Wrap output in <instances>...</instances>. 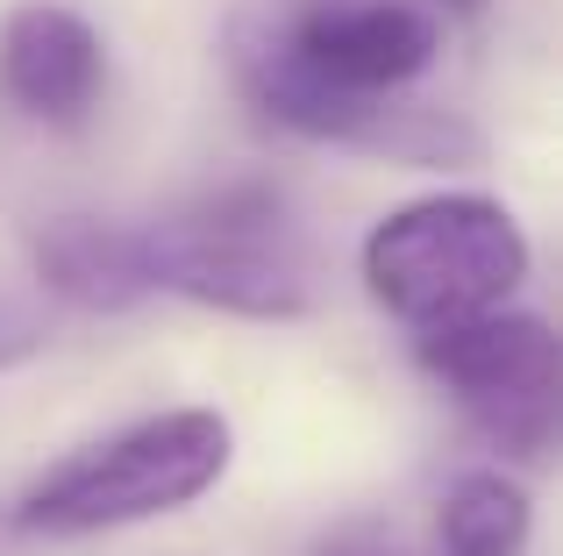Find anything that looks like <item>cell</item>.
Instances as JSON below:
<instances>
[{
	"instance_id": "11",
	"label": "cell",
	"mask_w": 563,
	"mask_h": 556,
	"mask_svg": "<svg viewBox=\"0 0 563 556\" xmlns=\"http://www.w3.org/2000/svg\"><path fill=\"white\" fill-rule=\"evenodd\" d=\"M413 8H421V0H413ZM428 8H464L471 14V8H485V0H428Z\"/></svg>"
},
{
	"instance_id": "5",
	"label": "cell",
	"mask_w": 563,
	"mask_h": 556,
	"mask_svg": "<svg viewBox=\"0 0 563 556\" xmlns=\"http://www.w3.org/2000/svg\"><path fill=\"white\" fill-rule=\"evenodd\" d=\"M413 357H421V371L435 386H450L478 414V429L493 443H507L514 457H550L563 357H556V335L542 314L493 307V314L450 321V329H421Z\"/></svg>"
},
{
	"instance_id": "10",
	"label": "cell",
	"mask_w": 563,
	"mask_h": 556,
	"mask_svg": "<svg viewBox=\"0 0 563 556\" xmlns=\"http://www.w3.org/2000/svg\"><path fill=\"white\" fill-rule=\"evenodd\" d=\"M51 343V329H43V314L36 307H22V300H8L0 292V371H14V364H29L36 349Z\"/></svg>"
},
{
	"instance_id": "8",
	"label": "cell",
	"mask_w": 563,
	"mask_h": 556,
	"mask_svg": "<svg viewBox=\"0 0 563 556\" xmlns=\"http://www.w3.org/2000/svg\"><path fill=\"white\" fill-rule=\"evenodd\" d=\"M528 529H536V507L507 471H464L442 492L435 549L442 556H521Z\"/></svg>"
},
{
	"instance_id": "7",
	"label": "cell",
	"mask_w": 563,
	"mask_h": 556,
	"mask_svg": "<svg viewBox=\"0 0 563 556\" xmlns=\"http://www.w3.org/2000/svg\"><path fill=\"white\" fill-rule=\"evenodd\" d=\"M36 278L57 300L86 307V314H129L157 292L151 265V229H122V222H93V214H57L36 229L29 243Z\"/></svg>"
},
{
	"instance_id": "1",
	"label": "cell",
	"mask_w": 563,
	"mask_h": 556,
	"mask_svg": "<svg viewBox=\"0 0 563 556\" xmlns=\"http://www.w3.org/2000/svg\"><path fill=\"white\" fill-rule=\"evenodd\" d=\"M435 51L442 29L413 0H300L278 22L235 29V79L278 129L314 143L393 165H471L478 129L399 100Z\"/></svg>"
},
{
	"instance_id": "9",
	"label": "cell",
	"mask_w": 563,
	"mask_h": 556,
	"mask_svg": "<svg viewBox=\"0 0 563 556\" xmlns=\"http://www.w3.org/2000/svg\"><path fill=\"white\" fill-rule=\"evenodd\" d=\"M314 556H413L407 543H399L385 521H372V514H357V521H343V529H329L314 543Z\"/></svg>"
},
{
	"instance_id": "4",
	"label": "cell",
	"mask_w": 563,
	"mask_h": 556,
	"mask_svg": "<svg viewBox=\"0 0 563 556\" xmlns=\"http://www.w3.org/2000/svg\"><path fill=\"white\" fill-rule=\"evenodd\" d=\"M157 292H186L221 314L292 321L314 307V251L272 186H221L151 229Z\"/></svg>"
},
{
	"instance_id": "3",
	"label": "cell",
	"mask_w": 563,
	"mask_h": 556,
	"mask_svg": "<svg viewBox=\"0 0 563 556\" xmlns=\"http://www.w3.org/2000/svg\"><path fill=\"white\" fill-rule=\"evenodd\" d=\"M528 278V236L499 200L435 193L393 208L364 236V292L407 329H450V321L493 314Z\"/></svg>"
},
{
	"instance_id": "6",
	"label": "cell",
	"mask_w": 563,
	"mask_h": 556,
	"mask_svg": "<svg viewBox=\"0 0 563 556\" xmlns=\"http://www.w3.org/2000/svg\"><path fill=\"white\" fill-rule=\"evenodd\" d=\"M108 86V51L93 22L57 0H22L0 22V93L51 129H79Z\"/></svg>"
},
{
	"instance_id": "2",
	"label": "cell",
	"mask_w": 563,
	"mask_h": 556,
	"mask_svg": "<svg viewBox=\"0 0 563 556\" xmlns=\"http://www.w3.org/2000/svg\"><path fill=\"white\" fill-rule=\"evenodd\" d=\"M235 464V429L214 407H172L136 429L108 435V443L65 457L51 478L22 492L14 521L29 535H108L136 529V521L179 514L200 492L221 486V471Z\"/></svg>"
}]
</instances>
